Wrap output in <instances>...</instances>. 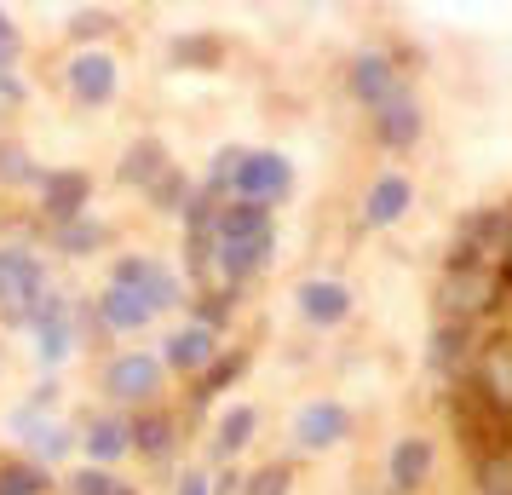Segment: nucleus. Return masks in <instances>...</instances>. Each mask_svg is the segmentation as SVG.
Here are the masks:
<instances>
[{"instance_id":"f257e3e1","label":"nucleus","mask_w":512,"mask_h":495,"mask_svg":"<svg viewBox=\"0 0 512 495\" xmlns=\"http://www.w3.org/2000/svg\"><path fill=\"white\" fill-rule=\"evenodd\" d=\"M277 254V219L259 202H219L213 219V271L225 288H242L248 277H259Z\"/></svg>"},{"instance_id":"f03ea898","label":"nucleus","mask_w":512,"mask_h":495,"mask_svg":"<svg viewBox=\"0 0 512 495\" xmlns=\"http://www.w3.org/2000/svg\"><path fill=\"white\" fill-rule=\"evenodd\" d=\"M507 300V283H501V271H489V265H443L438 277V311L449 323H484L489 311Z\"/></svg>"},{"instance_id":"7ed1b4c3","label":"nucleus","mask_w":512,"mask_h":495,"mask_svg":"<svg viewBox=\"0 0 512 495\" xmlns=\"http://www.w3.org/2000/svg\"><path fill=\"white\" fill-rule=\"evenodd\" d=\"M47 265L35 248H0V323L6 329H29V317H35V300L47 294Z\"/></svg>"},{"instance_id":"20e7f679","label":"nucleus","mask_w":512,"mask_h":495,"mask_svg":"<svg viewBox=\"0 0 512 495\" xmlns=\"http://www.w3.org/2000/svg\"><path fill=\"white\" fill-rule=\"evenodd\" d=\"M294 190V167L282 150H242V167H236V185H231V202H259L271 208Z\"/></svg>"},{"instance_id":"39448f33","label":"nucleus","mask_w":512,"mask_h":495,"mask_svg":"<svg viewBox=\"0 0 512 495\" xmlns=\"http://www.w3.org/2000/svg\"><path fill=\"white\" fill-rule=\"evenodd\" d=\"M29 329H35V363H41V369H58V363L75 352V311L58 288H47V294L35 300Z\"/></svg>"},{"instance_id":"423d86ee","label":"nucleus","mask_w":512,"mask_h":495,"mask_svg":"<svg viewBox=\"0 0 512 495\" xmlns=\"http://www.w3.org/2000/svg\"><path fill=\"white\" fill-rule=\"evenodd\" d=\"M104 392L116 403H156V392H162V357L156 352H121L104 363Z\"/></svg>"},{"instance_id":"0eeeda50","label":"nucleus","mask_w":512,"mask_h":495,"mask_svg":"<svg viewBox=\"0 0 512 495\" xmlns=\"http://www.w3.org/2000/svg\"><path fill=\"white\" fill-rule=\"evenodd\" d=\"M64 87H70V98L81 104V110H98V104H110L121 87V64L110 58V52H75L70 64H64Z\"/></svg>"},{"instance_id":"6e6552de","label":"nucleus","mask_w":512,"mask_h":495,"mask_svg":"<svg viewBox=\"0 0 512 495\" xmlns=\"http://www.w3.org/2000/svg\"><path fill=\"white\" fill-rule=\"evenodd\" d=\"M87 202H93V173H81V167L41 173V219H47L52 231L70 225V219H87Z\"/></svg>"},{"instance_id":"1a4fd4ad","label":"nucleus","mask_w":512,"mask_h":495,"mask_svg":"<svg viewBox=\"0 0 512 495\" xmlns=\"http://www.w3.org/2000/svg\"><path fill=\"white\" fill-rule=\"evenodd\" d=\"M110 283L121 288H139L144 300L156 311H173V306H185V288H179V277L167 271L162 260H150V254H127V260H116V271H110Z\"/></svg>"},{"instance_id":"9d476101","label":"nucleus","mask_w":512,"mask_h":495,"mask_svg":"<svg viewBox=\"0 0 512 495\" xmlns=\"http://www.w3.org/2000/svg\"><path fill=\"white\" fill-rule=\"evenodd\" d=\"M346 432H351V409L334 403V398H311L300 415H294V444H300L305 455H323V449L346 444Z\"/></svg>"},{"instance_id":"9b49d317","label":"nucleus","mask_w":512,"mask_h":495,"mask_svg":"<svg viewBox=\"0 0 512 495\" xmlns=\"http://www.w3.org/2000/svg\"><path fill=\"white\" fill-rule=\"evenodd\" d=\"M426 363H432V375H443V380H466L472 375V363H478V329H472V323H449V317H438Z\"/></svg>"},{"instance_id":"f8f14e48","label":"nucleus","mask_w":512,"mask_h":495,"mask_svg":"<svg viewBox=\"0 0 512 495\" xmlns=\"http://www.w3.org/2000/svg\"><path fill=\"white\" fill-rule=\"evenodd\" d=\"M294 306H300V317L311 329H340L351 317V288L340 277H305L294 288Z\"/></svg>"},{"instance_id":"ddd939ff","label":"nucleus","mask_w":512,"mask_h":495,"mask_svg":"<svg viewBox=\"0 0 512 495\" xmlns=\"http://www.w3.org/2000/svg\"><path fill=\"white\" fill-rule=\"evenodd\" d=\"M346 87H351V98H357L363 110H380L386 98L403 93V81H397V70H392L386 52H357L351 70H346Z\"/></svg>"},{"instance_id":"4468645a","label":"nucleus","mask_w":512,"mask_h":495,"mask_svg":"<svg viewBox=\"0 0 512 495\" xmlns=\"http://www.w3.org/2000/svg\"><path fill=\"white\" fill-rule=\"evenodd\" d=\"M466 380H472L495 409H507V415H512V334L484 340V346H478V363H472V375H466Z\"/></svg>"},{"instance_id":"2eb2a0df","label":"nucleus","mask_w":512,"mask_h":495,"mask_svg":"<svg viewBox=\"0 0 512 495\" xmlns=\"http://www.w3.org/2000/svg\"><path fill=\"white\" fill-rule=\"evenodd\" d=\"M420 127H426V116H420V98L409 87L374 110V144L380 150H409V144H420Z\"/></svg>"},{"instance_id":"dca6fc26","label":"nucleus","mask_w":512,"mask_h":495,"mask_svg":"<svg viewBox=\"0 0 512 495\" xmlns=\"http://www.w3.org/2000/svg\"><path fill=\"white\" fill-rule=\"evenodd\" d=\"M225 352L219 346V334L202 329V323H185V329H173L167 334V346H162V369H179V375H202L213 357Z\"/></svg>"},{"instance_id":"f3484780","label":"nucleus","mask_w":512,"mask_h":495,"mask_svg":"<svg viewBox=\"0 0 512 495\" xmlns=\"http://www.w3.org/2000/svg\"><path fill=\"white\" fill-rule=\"evenodd\" d=\"M93 317L104 323L110 334H139L150 317H156V306L144 300L139 288H121V283H104V294L93 300Z\"/></svg>"},{"instance_id":"a211bd4d","label":"nucleus","mask_w":512,"mask_h":495,"mask_svg":"<svg viewBox=\"0 0 512 495\" xmlns=\"http://www.w3.org/2000/svg\"><path fill=\"white\" fill-rule=\"evenodd\" d=\"M179 444L185 438H179V415L173 409H156L150 403V409L133 415V455H144V461H173Z\"/></svg>"},{"instance_id":"6ab92c4d","label":"nucleus","mask_w":512,"mask_h":495,"mask_svg":"<svg viewBox=\"0 0 512 495\" xmlns=\"http://www.w3.org/2000/svg\"><path fill=\"white\" fill-rule=\"evenodd\" d=\"M432 438H420V432H409V438H397L392 444V461H386V478H392L397 495H415L426 478H432Z\"/></svg>"},{"instance_id":"aec40b11","label":"nucleus","mask_w":512,"mask_h":495,"mask_svg":"<svg viewBox=\"0 0 512 495\" xmlns=\"http://www.w3.org/2000/svg\"><path fill=\"white\" fill-rule=\"evenodd\" d=\"M12 432H24V438H29L35 467H41V461H64V455L75 449L70 426H58L52 415H35V409H12Z\"/></svg>"},{"instance_id":"412c9836","label":"nucleus","mask_w":512,"mask_h":495,"mask_svg":"<svg viewBox=\"0 0 512 495\" xmlns=\"http://www.w3.org/2000/svg\"><path fill=\"white\" fill-rule=\"evenodd\" d=\"M75 444L87 449V467H110V461H121V455L133 449V421H121V415H93V421L81 426Z\"/></svg>"},{"instance_id":"4be33fe9","label":"nucleus","mask_w":512,"mask_h":495,"mask_svg":"<svg viewBox=\"0 0 512 495\" xmlns=\"http://www.w3.org/2000/svg\"><path fill=\"white\" fill-rule=\"evenodd\" d=\"M409 202H415V185L403 173H374L369 196H363V219H369L374 231H386V225H397L409 213Z\"/></svg>"},{"instance_id":"5701e85b","label":"nucleus","mask_w":512,"mask_h":495,"mask_svg":"<svg viewBox=\"0 0 512 495\" xmlns=\"http://www.w3.org/2000/svg\"><path fill=\"white\" fill-rule=\"evenodd\" d=\"M167 167H173V162H167V144L162 139H133L127 150H121L116 179H121V185H133V190H150Z\"/></svg>"},{"instance_id":"b1692460","label":"nucleus","mask_w":512,"mask_h":495,"mask_svg":"<svg viewBox=\"0 0 512 495\" xmlns=\"http://www.w3.org/2000/svg\"><path fill=\"white\" fill-rule=\"evenodd\" d=\"M248 375V352H242V346H236V352H219L208 363V369H202V375H196V392H190V409H208L213 398H219V392H231L236 380Z\"/></svg>"},{"instance_id":"393cba45","label":"nucleus","mask_w":512,"mask_h":495,"mask_svg":"<svg viewBox=\"0 0 512 495\" xmlns=\"http://www.w3.org/2000/svg\"><path fill=\"white\" fill-rule=\"evenodd\" d=\"M254 432H259V409H254V403H236V409H225V415H219V426H213V455H219V461H231L236 449L254 444Z\"/></svg>"},{"instance_id":"a878e982","label":"nucleus","mask_w":512,"mask_h":495,"mask_svg":"<svg viewBox=\"0 0 512 495\" xmlns=\"http://www.w3.org/2000/svg\"><path fill=\"white\" fill-rule=\"evenodd\" d=\"M110 242V231L98 225V219H70V225H58L52 231V248L58 254H70V260H87V254H98Z\"/></svg>"},{"instance_id":"bb28decb","label":"nucleus","mask_w":512,"mask_h":495,"mask_svg":"<svg viewBox=\"0 0 512 495\" xmlns=\"http://www.w3.org/2000/svg\"><path fill=\"white\" fill-rule=\"evenodd\" d=\"M472 484H478V495H512V449L472 455Z\"/></svg>"},{"instance_id":"cd10ccee","label":"nucleus","mask_w":512,"mask_h":495,"mask_svg":"<svg viewBox=\"0 0 512 495\" xmlns=\"http://www.w3.org/2000/svg\"><path fill=\"white\" fill-rule=\"evenodd\" d=\"M231 311H236V288H202L196 300H190V323H202V329H225L231 323Z\"/></svg>"},{"instance_id":"c85d7f7f","label":"nucleus","mask_w":512,"mask_h":495,"mask_svg":"<svg viewBox=\"0 0 512 495\" xmlns=\"http://www.w3.org/2000/svg\"><path fill=\"white\" fill-rule=\"evenodd\" d=\"M173 64H179V70H213V64H219V58H225V41H219V35H179V41H173Z\"/></svg>"},{"instance_id":"c756f323","label":"nucleus","mask_w":512,"mask_h":495,"mask_svg":"<svg viewBox=\"0 0 512 495\" xmlns=\"http://www.w3.org/2000/svg\"><path fill=\"white\" fill-rule=\"evenodd\" d=\"M52 478L35 461H0V495H47Z\"/></svg>"},{"instance_id":"7c9ffc66","label":"nucleus","mask_w":512,"mask_h":495,"mask_svg":"<svg viewBox=\"0 0 512 495\" xmlns=\"http://www.w3.org/2000/svg\"><path fill=\"white\" fill-rule=\"evenodd\" d=\"M0 185H6V190H18V185H41V167L29 162L24 144H6V139H0Z\"/></svg>"},{"instance_id":"2f4dec72","label":"nucleus","mask_w":512,"mask_h":495,"mask_svg":"<svg viewBox=\"0 0 512 495\" xmlns=\"http://www.w3.org/2000/svg\"><path fill=\"white\" fill-rule=\"evenodd\" d=\"M144 196H150V208H156V213H185V202H190V179L179 173V167H167L162 179L144 190Z\"/></svg>"},{"instance_id":"473e14b6","label":"nucleus","mask_w":512,"mask_h":495,"mask_svg":"<svg viewBox=\"0 0 512 495\" xmlns=\"http://www.w3.org/2000/svg\"><path fill=\"white\" fill-rule=\"evenodd\" d=\"M236 167H242V150H236V144H225V150H219V156H213L208 179H202V196H213V202H219V196H225V202H231Z\"/></svg>"},{"instance_id":"72a5a7b5","label":"nucleus","mask_w":512,"mask_h":495,"mask_svg":"<svg viewBox=\"0 0 512 495\" xmlns=\"http://www.w3.org/2000/svg\"><path fill=\"white\" fill-rule=\"evenodd\" d=\"M288 490H294V472L282 467V461H265L259 472L242 478V495H288Z\"/></svg>"},{"instance_id":"f704fd0d","label":"nucleus","mask_w":512,"mask_h":495,"mask_svg":"<svg viewBox=\"0 0 512 495\" xmlns=\"http://www.w3.org/2000/svg\"><path fill=\"white\" fill-rule=\"evenodd\" d=\"M64 490L70 495H121V478L110 467H81L64 478Z\"/></svg>"},{"instance_id":"c9c22d12","label":"nucleus","mask_w":512,"mask_h":495,"mask_svg":"<svg viewBox=\"0 0 512 495\" xmlns=\"http://www.w3.org/2000/svg\"><path fill=\"white\" fill-rule=\"evenodd\" d=\"M110 29H116V12H75V18H70L75 41H104Z\"/></svg>"},{"instance_id":"e433bc0d","label":"nucleus","mask_w":512,"mask_h":495,"mask_svg":"<svg viewBox=\"0 0 512 495\" xmlns=\"http://www.w3.org/2000/svg\"><path fill=\"white\" fill-rule=\"evenodd\" d=\"M18 47H24V35H18V24L0 12V70H12V58H18Z\"/></svg>"},{"instance_id":"4c0bfd02","label":"nucleus","mask_w":512,"mask_h":495,"mask_svg":"<svg viewBox=\"0 0 512 495\" xmlns=\"http://www.w3.org/2000/svg\"><path fill=\"white\" fill-rule=\"evenodd\" d=\"M173 495H213V478H208V472H196V467H190L185 478L173 484Z\"/></svg>"},{"instance_id":"58836bf2","label":"nucleus","mask_w":512,"mask_h":495,"mask_svg":"<svg viewBox=\"0 0 512 495\" xmlns=\"http://www.w3.org/2000/svg\"><path fill=\"white\" fill-rule=\"evenodd\" d=\"M213 495H242V472H219L213 478Z\"/></svg>"},{"instance_id":"ea45409f","label":"nucleus","mask_w":512,"mask_h":495,"mask_svg":"<svg viewBox=\"0 0 512 495\" xmlns=\"http://www.w3.org/2000/svg\"><path fill=\"white\" fill-rule=\"evenodd\" d=\"M0 98H24V81L12 70H0Z\"/></svg>"}]
</instances>
